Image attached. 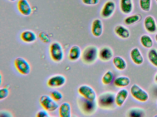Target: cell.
Returning a JSON list of instances; mask_svg holds the SVG:
<instances>
[{"label": "cell", "instance_id": "13", "mask_svg": "<svg viewBox=\"0 0 157 117\" xmlns=\"http://www.w3.org/2000/svg\"><path fill=\"white\" fill-rule=\"evenodd\" d=\"M103 26L101 20L97 18L92 21L91 25V32L92 35L96 37H99L102 35Z\"/></svg>", "mask_w": 157, "mask_h": 117}, {"label": "cell", "instance_id": "35", "mask_svg": "<svg viewBox=\"0 0 157 117\" xmlns=\"http://www.w3.org/2000/svg\"><path fill=\"white\" fill-rule=\"evenodd\" d=\"M6 115L7 116H12L10 115V113L8 112H7L4 111H2V112L1 111L0 112V116H4V115Z\"/></svg>", "mask_w": 157, "mask_h": 117}, {"label": "cell", "instance_id": "3", "mask_svg": "<svg viewBox=\"0 0 157 117\" xmlns=\"http://www.w3.org/2000/svg\"><path fill=\"white\" fill-rule=\"evenodd\" d=\"M78 104L81 111L86 115H91L95 112L98 106L97 101H92L82 97L78 100Z\"/></svg>", "mask_w": 157, "mask_h": 117}, {"label": "cell", "instance_id": "32", "mask_svg": "<svg viewBox=\"0 0 157 117\" xmlns=\"http://www.w3.org/2000/svg\"><path fill=\"white\" fill-rule=\"evenodd\" d=\"M84 5H94L98 4L100 0H81Z\"/></svg>", "mask_w": 157, "mask_h": 117}, {"label": "cell", "instance_id": "27", "mask_svg": "<svg viewBox=\"0 0 157 117\" xmlns=\"http://www.w3.org/2000/svg\"><path fill=\"white\" fill-rule=\"evenodd\" d=\"M114 78V74L110 70L107 71L103 75L101 79L102 83L105 85H108L112 82Z\"/></svg>", "mask_w": 157, "mask_h": 117}, {"label": "cell", "instance_id": "16", "mask_svg": "<svg viewBox=\"0 0 157 117\" xmlns=\"http://www.w3.org/2000/svg\"><path fill=\"white\" fill-rule=\"evenodd\" d=\"M114 32L117 36L124 39L128 38L130 36V33L128 29L121 24L118 25L115 27Z\"/></svg>", "mask_w": 157, "mask_h": 117}, {"label": "cell", "instance_id": "10", "mask_svg": "<svg viewBox=\"0 0 157 117\" xmlns=\"http://www.w3.org/2000/svg\"><path fill=\"white\" fill-rule=\"evenodd\" d=\"M66 79L63 75L57 74L50 77L48 80V86L51 88H55L63 86L66 83Z\"/></svg>", "mask_w": 157, "mask_h": 117}, {"label": "cell", "instance_id": "1", "mask_svg": "<svg viewBox=\"0 0 157 117\" xmlns=\"http://www.w3.org/2000/svg\"><path fill=\"white\" fill-rule=\"evenodd\" d=\"M116 95L111 91H107L100 94L97 98L98 106L104 109H110L114 107Z\"/></svg>", "mask_w": 157, "mask_h": 117}, {"label": "cell", "instance_id": "21", "mask_svg": "<svg viewBox=\"0 0 157 117\" xmlns=\"http://www.w3.org/2000/svg\"><path fill=\"white\" fill-rule=\"evenodd\" d=\"M71 107L70 104L67 102L63 103L59 108V114L61 117H71Z\"/></svg>", "mask_w": 157, "mask_h": 117}, {"label": "cell", "instance_id": "22", "mask_svg": "<svg viewBox=\"0 0 157 117\" xmlns=\"http://www.w3.org/2000/svg\"><path fill=\"white\" fill-rule=\"evenodd\" d=\"M130 80L126 76H120L117 77L114 80V85L118 87H126L130 84Z\"/></svg>", "mask_w": 157, "mask_h": 117}, {"label": "cell", "instance_id": "20", "mask_svg": "<svg viewBox=\"0 0 157 117\" xmlns=\"http://www.w3.org/2000/svg\"><path fill=\"white\" fill-rule=\"evenodd\" d=\"M20 37L22 41L27 43L34 42L37 39L36 34L30 30H25L23 31L21 34Z\"/></svg>", "mask_w": 157, "mask_h": 117}, {"label": "cell", "instance_id": "17", "mask_svg": "<svg viewBox=\"0 0 157 117\" xmlns=\"http://www.w3.org/2000/svg\"><path fill=\"white\" fill-rule=\"evenodd\" d=\"M82 51L78 45L72 46L69 51L68 57L71 61H76L81 57Z\"/></svg>", "mask_w": 157, "mask_h": 117}, {"label": "cell", "instance_id": "14", "mask_svg": "<svg viewBox=\"0 0 157 117\" xmlns=\"http://www.w3.org/2000/svg\"><path fill=\"white\" fill-rule=\"evenodd\" d=\"M144 26L146 30L149 33L154 34L157 30V26L155 20L151 16L146 17L144 21Z\"/></svg>", "mask_w": 157, "mask_h": 117}, {"label": "cell", "instance_id": "30", "mask_svg": "<svg viewBox=\"0 0 157 117\" xmlns=\"http://www.w3.org/2000/svg\"><path fill=\"white\" fill-rule=\"evenodd\" d=\"M10 93L9 87L7 85L1 88L0 89V100H3L8 96Z\"/></svg>", "mask_w": 157, "mask_h": 117}, {"label": "cell", "instance_id": "12", "mask_svg": "<svg viewBox=\"0 0 157 117\" xmlns=\"http://www.w3.org/2000/svg\"><path fill=\"white\" fill-rule=\"evenodd\" d=\"M17 7L20 13L24 16H29L32 13V8L27 0H19L17 3Z\"/></svg>", "mask_w": 157, "mask_h": 117}, {"label": "cell", "instance_id": "8", "mask_svg": "<svg viewBox=\"0 0 157 117\" xmlns=\"http://www.w3.org/2000/svg\"><path fill=\"white\" fill-rule=\"evenodd\" d=\"M116 9L115 2L112 0H108L105 3L101 9L100 16L104 19L109 18L113 15Z\"/></svg>", "mask_w": 157, "mask_h": 117}, {"label": "cell", "instance_id": "24", "mask_svg": "<svg viewBox=\"0 0 157 117\" xmlns=\"http://www.w3.org/2000/svg\"><path fill=\"white\" fill-rule=\"evenodd\" d=\"M147 57L150 63L157 67V50L155 48L150 49L147 53Z\"/></svg>", "mask_w": 157, "mask_h": 117}, {"label": "cell", "instance_id": "39", "mask_svg": "<svg viewBox=\"0 0 157 117\" xmlns=\"http://www.w3.org/2000/svg\"><path fill=\"white\" fill-rule=\"evenodd\" d=\"M155 117H157V115L155 116Z\"/></svg>", "mask_w": 157, "mask_h": 117}, {"label": "cell", "instance_id": "23", "mask_svg": "<svg viewBox=\"0 0 157 117\" xmlns=\"http://www.w3.org/2000/svg\"><path fill=\"white\" fill-rule=\"evenodd\" d=\"M113 62L115 67L120 70H124L127 67V63L120 56H117L113 58Z\"/></svg>", "mask_w": 157, "mask_h": 117}, {"label": "cell", "instance_id": "4", "mask_svg": "<svg viewBox=\"0 0 157 117\" xmlns=\"http://www.w3.org/2000/svg\"><path fill=\"white\" fill-rule=\"evenodd\" d=\"M49 53L51 58L55 62H60L64 58L63 47L61 44L57 41H54L50 44Z\"/></svg>", "mask_w": 157, "mask_h": 117}, {"label": "cell", "instance_id": "40", "mask_svg": "<svg viewBox=\"0 0 157 117\" xmlns=\"http://www.w3.org/2000/svg\"><path fill=\"white\" fill-rule=\"evenodd\" d=\"M155 1H156V2H157V0H155Z\"/></svg>", "mask_w": 157, "mask_h": 117}, {"label": "cell", "instance_id": "2", "mask_svg": "<svg viewBox=\"0 0 157 117\" xmlns=\"http://www.w3.org/2000/svg\"><path fill=\"white\" fill-rule=\"evenodd\" d=\"M99 50L94 45L86 47L82 51L81 57L82 61L87 64H92L97 60Z\"/></svg>", "mask_w": 157, "mask_h": 117}, {"label": "cell", "instance_id": "29", "mask_svg": "<svg viewBox=\"0 0 157 117\" xmlns=\"http://www.w3.org/2000/svg\"><path fill=\"white\" fill-rule=\"evenodd\" d=\"M51 97L56 101H61L63 98V95L61 92L57 90H53L50 92Z\"/></svg>", "mask_w": 157, "mask_h": 117}, {"label": "cell", "instance_id": "25", "mask_svg": "<svg viewBox=\"0 0 157 117\" xmlns=\"http://www.w3.org/2000/svg\"><path fill=\"white\" fill-rule=\"evenodd\" d=\"M140 42L144 47L147 48H151L153 44L151 37L147 34H144L141 37Z\"/></svg>", "mask_w": 157, "mask_h": 117}, {"label": "cell", "instance_id": "34", "mask_svg": "<svg viewBox=\"0 0 157 117\" xmlns=\"http://www.w3.org/2000/svg\"><path fill=\"white\" fill-rule=\"evenodd\" d=\"M141 112L140 111H139L138 110H136L135 109L132 110L129 113V116L131 117H139L142 116Z\"/></svg>", "mask_w": 157, "mask_h": 117}, {"label": "cell", "instance_id": "19", "mask_svg": "<svg viewBox=\"0 0 157 117\" xmlns=\"http://www.w3.org/2000/svg\"><path fill=\"white\" fill-rule=\"evenodd\" d=\"M128 95V90L125 89H122L119 90L116 95L115 102L118 107H121L123 105Z\"/></svg>", "mask_w": 157, "mask_h": 117}, {"label": "cell", "instance_id": "7", "mask_svg": "<svg viewBox=\"0 0 157 117\" xmlns=\"http://www.w3.org/2000/svg\"><path fill=\"white\" fill-rule=\"evenodd\" d=\"M14 64L16 69L21 74L27 75L30 73V65L25 58L20 57L17 58L14 60Z\"/></svg>", "mask_w": 157, "mask_h": 117}, {"label": "cell", "instance_id": "6", "mask_svg": "<svg viewBox=\"0 0 157 117\" xmlns=\"http://www.w3.org/2000/svg\"><path fill=\"white\" fill-rule=\"evenodd\" d=\"M130 92L132 96L135 99L140 102H145L149 98L148 93L136 84H134L131 87Z\"/></svg>", "mask_w": 157, "mask_h": 117}, {"label": "cell", "instance_id": "37", "mask_svg": "<svg viewBox=\"0 0 157 117\" xmlns=\"http://www.w3.org/2000/svg\"><path fill=\"white\" fill-rule=\"evenodd\" d=\"M155 38L156 41L157 42V33L155 34Z\"/></svg>", "mask_w": 157, "mask_h": 117}, {"label": "cell", "instance_id": "5", "mask_svg": "<svg viewBox=\"0 0 157 117\" xmlns=\"http://www.w3.org/2000/svg\"><path fill=\"white\" fill-rule=\"evenodd\" d=\"M39 102L44 108L48 112L55 111L59 107L56 101L51 97L47 95H43L40 98Z\"/></svg>", "mask_w": 157, "mask_h": 117}, {"label": "cell", "instance_id": "31", "mask_svg": "<svg viewBox=\"0 0 157 117\" xmlns=\"http://www.w3.org/2000/svg\"><path fill=\"white\" fill-rule=\"evenodd\" d=\"M36 116L37 117H50L51 116L48 111L44 109H41L37 112Z\"/></svg>", "mask_w": 157, "mask_h": 117}, {"label": "cell", "instance_id": "15", "mask_svg": "<svg viewBox=\"0 0 157 117\" xmlns=\"http://www.w3.org/2000/svg\"><path fill=\"white\" fill-rule=\"evenodd\" d=\"M119 5L121 12L125 15L130 13L133 9L132 0H120Z\"/></svg>", "mask_w": 157, "mask_h": 117}, {"label": "cell", "instance_id": "26", "mask_svg": "<svg viewBox=\"0 0 157 117\" xmlns=\"http://www.w3.org/2000/svg\"><path fill=\"white\" fill-rule=\"evenodd\" d=\"M140 14H135L126 17L124 20V23L126 25L129 26L139 21L141 19Z\"/></svg>", "mask_w": 157, "mask_h": 117}, {"label": "cell", "instance_id": "18", "mask_svg": "<svg viewBox=\"0 0 157 117\" xmlns=\"http://www.w3.org/2000/svg\"><path fill=\"white\" fill-rule=\"evenodd\" d=\"M130 56L133 62L137 65L142 64L144 61L143 57L139 48H133L130 52Z\"/></svg>", "mask_w": 157, "mask_h": 117}, {"label": "cell", "instance_id": "9", "mask_svg": "<svg viewBox=\"0 0 157 117\" xmlns=\"http://www.w3.org/2000/svg\"><path fill=\"white\" fill-rule=\"evenodd\" d=\"M78 91L80 94L86 99L92 101H95L96 99V92L90 86L82 85L78 88Z\"/></svg>", "mask_w": 157, "mask_h": 117}, {"label": "cell", "instance_id": "33", "mask_svg": "<svg viewBox=\"0 0 157 117\" xmlns=\"http://www.w3.org/2000/svg\"><path fill=\"white\" fill-rule=\"evenodd\" d=\"M40 39L41 41L45 43H47L50 42V38L48 37V35L44 32H41L39 35Z\"/></svg>", "mask_w": 157, "mask_h": 117}, {"label": "cell", "instance_id": "38", "mask_svg": "<svg viewBox=\"0 0 157 117\" xmlns=\"http://www.w3.org/2000/svg\"><path fill=\"white\" fill-rule=\"evenodd\" d=\"M9 1L11 2H14L16 1L17 0H8Z\"/></svg>", "mask_w": 157, "mask_h": 117}, {"label": "cell", "instance_id": "11", "mask_svg": "<svg viewBox=\"0 0 157 117\" xmlns=\"http://www.w3.org/2000/svg\"><path fill=\"white\" fill-rule=\"evenodd\" d=\"M113 55V52L111 48L109 46H105L99 50L98 57L102 61L108 62L112 58Z\"/></svg>", "mask_w": 157, "mask_h": 117}, {"label": "cell", "instance_id": "28", "mask_svg": "<svg viewBox=\"0 0 157 117\" xmlns=\"http://www.w3.org/2000/svg\"><path fill=\"white\" fill-rule=\"evenodd\" d=\"M151 0H140L139 4L141 9L144 11L148 12L150 9Z\"/></svg>", "mask_w": 157, "mask_h": 117}, {"label": "cell", "instance_id": "36", "mask_svg": "<svg viewBox=\"0 0 157 117\" xmlns=\"http://www.w3.org/2000/svg\"><path fill=\"white\" fill-rule=\"evenodd\" d=\"M155 82L157 83V73L155 75Z\"/></svg>", "mask_w": 157, "mask_h": 117}]
</instances>
